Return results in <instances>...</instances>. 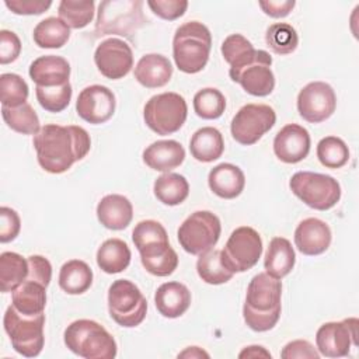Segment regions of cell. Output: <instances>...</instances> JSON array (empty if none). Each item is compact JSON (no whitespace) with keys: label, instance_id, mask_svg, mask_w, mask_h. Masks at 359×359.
Masks as SVG:
<instances>
[{"label":"cell","instance_id":"603a6c76","mask_svg":"<svg viewBox=\"0 0 359 359\" xmlns=\"http://www.w3.org/2000/svg\"><path fill=\"white\" fill-rule=\"evenodd\" d=\"M208 184L210 191L219 198L234 199L243 192L245 177L240 167L231 163H222L209 171Z\"/></svg>","mask_w":359,"mask_h":359},{"label":"cell","instance_id":"484cf974","mask_svg":"<svg viewBox=\"0 0 359 359\" xmlns=\"http://www.w3.org/2000/svg\"><path fill=\"white\" fill-rule=\"evenodd\" d=\"M294 262L296 254L292 243L285 237H273L264 258L265 272L276 279H282L292 272Z\"/></svg>","mask_w":359,"mask_h":359},{"label":"cell","instance_id":"5bb4252c","mask_svg":"<svg viewBox=\"0 0 359 359\" xmlns=\"http://www.w3.org/2000/svg\"><path fill=\"white\" fill-rule=\"evenodd\" d=\"M358 324L355 317L324 323L316 332L318 353L327 358L346 356L352 344L358 346Z\"/></svg>","mask_w":359,"mask_h":359},{"label":"cell","instance_id":"1f68e13d","mask_svg":"<svg viewBox=\"0 0 359 359\" xmlns=\"http://www.w3.org/2000/svg\"><path fill=\"white\" fill-rule=\"evenodd\" d=\"M28 272V258L13 251L0 254V289L3 293L17 289L27 279Z\"/></svg>","mask_w":359,"mask_h":359},{"label":"cell","instance_id":"681fc988","mask_svg":"<svg viewBox=\"0 0 359 359\" xmlns=\"http://www.w3.org/2000/svg\"><path fill=\"white\" fill-rule=\"evenodd\" d=\"M294 1L293 0H266V1H259L258 6L261 7V10L272 17V18H283L286 15L290 14V11L294 7Z\"/></svg>","mask_w":359,"mask_h":359},{"label":"cell","instance_id":"f6af8a7d","mask_svg":"<svg viewBox=\"0 0 359 359\" xmlns=\"http://www.w3.org/2000/svg\"><path fill=\"white\" fill-rule=\"evenodd\" d=\"M21 230V220L18 213L8 208L1 206L0 208V241L1 243H10L13 241Z\"/></svg>","mask_w":359,"mask_h":359},{"label":"cell","instance_id":"e0dca14e","mask_svg":"<svg viewBox=\"0 0 359 359\" xmlns=\"http://www.w3.org/2000/svg\"><path fill=\"white\" fill-rule=\"evenodd\" d=\"M116 101L114 93L101 84L83 88L76 101L77 115L93 125H100L112 118Z\"/></svg>","mask_w":359,"mask_h":359},{"label":"cell","instance_id":"f546056e","mask_svg":"<svg viewBox=\"0 0 359 359\" xmlns=\"http://www.w3.org/2000/svg\"><path fill=\"white\" fill-rule=\"evenodd\" d=\"M93 285V271L81 259L65 262L59 271V286L67 294H81Z\"/></svg>","mask_w":359,"mask_h":359},{"label":"cell","instance_id":"60d3db41","mask_svg":"<svg viewBox=\"0 0 359 359\" xmlns=\"http://www.w3.org/2000/svg\"><path fill=\"white\" fill-rule=\"evenodd\" d=\"M220 50L230 67H238L250 62L257 49L241 34H231L223 41Z\"/></svg>","mask_w":359,"mask_h":359},{"label":"cell","instance_id":"f907efd6","mask_svg":"<svg viewBox=\"0 0 359 359\" xmlns=\"http://www.w3.org/2000/svg\"><path fill=\"white\" fill-rule=\"evenodd\" d=\"M238 358H271V353L261 345H250L238 353Z\"/></svg>","mask_w":359,"mask_h":359},{"label":"cell","instance_id":"4fadbf2b","mask_svg":"<svg viewBox=\"0 0 359 359\" xmlns=\"http://www.w3.org/2000/svg\"><path fill=\"white\" fill-rule=\"evenodd\" d=\"M271 65L272 56L266 50L257 49L250 62L238 67H230L229 74L245 93L254 97H266L275 88V76Z\"/></svg>","mask_w":359,"mask_h":359},{"label":"cell","instance_id":"277c9868","mask_svg":"<svg viewBox=\"0 0 359 359\" xmlns=\"http://www.w3.org/2000/svg\"><path fill=\"white\" fill-rule=\"evenodd\" d=\"M65 345L84 359H112L118 346L114 337L94 320H76L65 330Z\"/></svg>","mask_w":359,"mask_h":359},{"label":"cell","instance_id":"d4e9b609","mask_svg":"<svg viewBox=\"0 0 359 359\" xmlns=\"http://www.w3.org/2000/svg\"><path fill=\"white\" fill-rule=\"evenodd\" d=\"M135 79L146 88L165 86L172 76L171 62L160 53L143 55L135 67Z\"/></svg>","mask_w":359,"mask_h":359},{"label":"cell","instance_id":"ffe728a7","mask_svg":"<svg viewBox=\"0 0 359 359\" xmlns=\"http://www.w3.org/2000/svg\"><path fill=\"white\" fill-rule=\"evenodd\" d=\"M29 77L39 87H57L69 83L70 65L56 55H45L36 57L29 65Z\"/></svg>","mask_w":359,"mask_h":359},{"label":"cell","instance_id":"ba28073f","mask_svg":"<svg viewBox=\"0 0 359 359\" xmlns=\"http://www.w3.org/2000/svg\"><path fill=\"white\" fill-rule=\"evenodd\" d=\"M187 101L178 93L153 95L143 108L146 125L157 135L167 136L178 132L187 121Z\"/></svg>","mask_w":359,"mask_h":359},{"label":"cell","instance_id":"3957f363","mask_svg":"<svg viewBox=\"0 0 359 359\" xmlns=\"http://www.w3.org/2000/svg\"><path fill=\"white\" fill-rule=\"evenodd\" d=\"M212 48L209 28L199 21H188L175 29L172 38V57L175 66L188 74L201 72Z\"/></svg>","mask_w":359,"mask_h":359},{"label":"cell","instance_id":"c3c4849f","mask_svg":"<svg viewBox=\"0 0 359 359\" xmlns=\"http://www.w3.org/2000/svg\"><path fill=\"white\" fill-rule=\"evenodd\" d=\"M280 358L283 359H293V358H310V359H318L320 353L317 349L306 339H294L287 342L282 352Z\"/></svg>","mask_w":359,"mask_h":359},{"label":"cell","instance_id":"ab89813d","mask_svg":"<svg viewBox=\"0 0 359 359\" xmlns=\"http://www.w3.org/2000/svg\"><path fill=\"white\" fill-rule=\"evenodd\" d=\"M28 94V84L21 76L15 73H3L0 76V101L3 107H20L27 102Z\"/></svg>","mask_w":359,"mask_h":359},{"label":"cell","instance_id":"f35d334b","mask_svg":"<svg viewBox=\"0 0 359 359\" xmlns=\"http://www.w3.org/2000/svg\"><path fill=\"white\" fill-rule=\"evenodd\" d=\"M226 109V98L220 90L206 87L194 95V111L202 119H217Z\"/></svg>","mask_w":359,"mask_h":359},{"label":"cell","instance_id":"b9f144b4","mask_svg":"<svg viewBox=\"0 0 359 359\" xmlns=\"http://www.w3.org/2000/svg\"><path fill=\"white\" fill-rule=\"evenodd\" d=\"M72 84H63L57 87H35V95L39 105L48 112H62L67 108L72 100Z\"/></svg>","mask_w":359,"mask_h":359},{"label":"cell","instance_id":"ee69618b","mask_svg":"<svg viewBox=\"0 0 359 359\" xmlns=\"http://www.w3.org/2000/svg\"><path fill=\"white\" fill-rule=\"evenodd\" d=\"M147 6L160 18L167 21H174L182 17L188 8V1L185 0H149Z\"/></svg>","mask_w":359,"mask_h":359},{"label":"cell","instance_id":"9c48e42d","mask_svg":"<svg viewBox=\"0 0 359 359\" xmlns=\"http://www.w3.org/2000/svg\"><path fill=\"white\" fill-rule=\"evenodd\" d=\"M108 311L118 325L133 328L144 320L147 302L133 282L116 279L108 289Z\"/></svg>","mask_w":359,"mask_h":359},{"label":"cell","instance_id":"8992f818","mask_svg":"<svg viewBox=\"0 0 359 359\" xmlns=\"http://www.w3.org/2000/svg\"><path fill=\"white\" fill-rule=\"evenodd\" d=\"M3 325L17 353L25 358H35L41 353L45 344L43 313L38 316H24L11 304L4 313Z\"/></svg>","mask_w":359,"mask_h":359},{"label":"cell","instance_id":"7c38bea8","mask_svg":"<svg viewBox=\"0 0 359 359\" xmlns=\"http://www.w3.org/2000/svg\"><path fill=\"white\" fill-rule=\"evenodd\" d=\"M276 122V114L266 104H247L241 107L231 119L230 132L233 139L243 144L257 143Z\"/></svg>","mask_w":359,"mask_h":359},{"label":"cell","instance_id":"5b68a950","mask_svg":"<svg viewBox=\"0 0 359 359\" xmlns=\"http://www.w3.org/2000/svg\"><path fill=\"white\" fill-rule=\"evenodd\" d=\"M140 0H105L98 6L95 36L121 35L133 39V35L147 22Z\"/></svg>","mask_w":359,"mask_h":359},{"label":"cell","instance_id":"8fae6325","mask_svg":"<svg viewBox=\"0 0 359 359\" xmlns=\"http://www.w3.org/2000/svg\"><path fill=\"white\" fill-rule=\"evenodd\" d=\"M261 254L262 240L259 233L250 226H241L231 231L222 250V259L227 269L237 273L245 272L257 265Z\"/></svg>","mask_w":359,"mask_h":359},{"label":"cell","instance_id":"d590c367","mask_svg":"<svg viewBox=\"0 0 359 359\" xmlns=\"http://www.w3.org/2000/svg\"><path fill=\"white\" fill-rule=\"evenodd\" d=\"M94 1H77V0H63L59 3L57 13L59 18L73 29H80L87 27L94 18Z\"/></svg>","mask_w":359,"mask_h":359},{"label":"cell","instance_id":"7dc6e473","mask_svg":"<svg viewBox=\"0 0 359 359\" xmlns=\"http://www.w3.org/2000/svg\"><path fill=\"white\" fill-rule=\"evenodd\" d=\"M6 7L18 15H39L50 6V0H6Z\"/></svg>","mask_w":359,"mask_h":359},{"label":"cell","instance_id":"e575fe53","mask_svg":"<svg viewBox=\"0 0 359 359\" xmlns=\"http://www.w3.org/2000/svg\"><path fill=\"white\" fill-rule=\"evenodd\" d=\"M1 116L7 126L17 133L36 135L41 129L39 118L28 102L15 108L1 107Z\"/></svg>","mask_w":359,"mask_h":359},{"label":"cell","instance_id":"bcb514c9","mask_svg":"<svg viewBox=\"0 0 359 359\" xmlns=\"http://www.w3.org/2000/svg\"><path fill=\"white\" fill-rule=\"evenodd\" d=\"M21 53V41L15 32L8 29L0 31V63L8 65Z\"/></svg>","mask_w":359,"mask_h":359},{"label":"cell","instance_id":"816d5d0a","mask_svg":"<svg viewBox=\"0 0 359 359\" xmlns=\"http://www.w3.org/2000/svg\"><path fill=\"white\" fill-rule=\"evenodd\" d=\"M178 358H209V353L199 346H188L184 352L178 353Z\"/></svg>","mask_w":359,"mask_h":359},{"label":"cell","instance_id":"d6986e66","mask_svg":"<svg viewBox=\"0 0 359 359\" xmlns=\"http://www.w3.org/2000/svg\"><path fill=\"white\" fill-rule=\"evenodd\" d=\"M330 226L317 217L302 220L294 230V245L304 255H320L325 252L331 244Z\"/></svg>","mask_w":359,"mask_h":359},{"label":"cell","instance_id":"7bdbcfd3","mask_svg":"<svg viewBox=\"0 0 359 359\" xmlns=\"http://www.w3.org/2000/svg\"><path fill=\"white\" fill-rule=\"evenodd\" d=\"M168 238V234L164 229V226L157 220H142L139 222L133 231H132V240L136 248H140L149 243L157 241V240H165Z\"/></svg>","mask_w":359,"mask_h":359},{"label":"cell","instance_id":"83f0119b","mask_svg":"<svg viewBox=\"0 0 359 359\" xmlns=\"http://www.w3.org/2000/svg\"><path fill=\"white\" fill-rule=\"evenodd\" d=\"M189 150L192 157L201 163L217 160L224 151V140L220 130L213 126L198 129L189 140Z\"/></svg>","mask_w":359,"mask_h":359},{"label":"cell","instance_id":"30bf717a","mask_svg":"<svg viewBox=\"0 0 359 359\" xmlns=\"http://www.w3.org/2000/svg\"><path fill=\"white\" fill-rule=\"evenodd\" d=\"M222 224L219 217L209 210L191 213L177 231L178 243L192 255H201L212 250L220 238Z\"/></svg>","mask_w":359,"mask_h":359},{"label":"cell","instance_id":"4316f807","mask_svg":"<svg viewBox=\"0 0 359 359\" xmlns=\"http://www.w3.org/2000/svg\"><path fill=\"white\" fill-rule=\"evenodd\" d=\"M11 304L24 316L42 314L46 306V286L27 279L11 292Z\"/></svg>","mask_w":359,"mask_h":359},{"label":"cell","instance_id":"836d02e7","mask_svg":"<svg viewBox=\"0 0 359 359\" xmlns=\"http://www.w3.org/2000/svg\"><path fill=\"white\" fill-rule=\"evenodd\" d=\"M196 272L199 278L209 285H222L233 278V272L227 269L222 259V250L212 248L199 255L196 261Z\"/></svg>","mask_w":359,"mask_h":359},{"label":"cell","instance_id":"7402d4cb","mask_svg":"<svg viewBox=\"0 0 359 359\" xmlns=\"http://www.w3.org/2000/svg\"><path fill=\"white\" fill-rule=\"evenodd\" d=\"M157 311L165 318L181 317L191 306V292L180 282H165L154 293Z\"/></svg>","mask_w":359,"mask_h":359},{"label":"cell","instance_id":"44dd1931","mask_svg":"<svg viewBox=\"0 0 359 359\" xmlns=\"http://www.w3.org/2000/svg\"><path fill=\"white\" fill-rule=\"evenodd\" d=\"M143 163L156 171L170 172L185 160V150L177 140H157L143 150Z\"/></svg>","mask_w":359,"mask_h":359},{"label":"cell","instance_id":"52a82bcc","mask_svg":"<svg viewBox=\"0 0 359 359\" xmlns=\"http://www.w3.org/2000/svg\"><path fill=\"white\" fill-rule=\"evenodd\" d=\"M289 187L304 205L316 210H328L341 198L339 182L327 174L299 171L292 175Z\"/></svg>","mask_w":359,"mask_h":359},{"label":"cell","instance_id":"74e56055","mask_svg":"<svg viewBox=\"0 0 359 359\" xmlns=\"http://www.w3.org/2000/svg\"><path fill=\"white\" fill-rule=\"evenodd\" d=\"M317 158L327 168H341L349 160L346 143L337 136H325L317 144Z\"/></svg>","mask_w":359,"mask_h":359},{"label":"cell","instance_id":"d6a6232c","mask_svg":"<svg viewBox=\"0 0 359 359\" xmlns=\"http://www.w3.org/2000/svg\"><path fill=\"white\" fill-rule=\"evenodd\" d=\"M32 38L39 48L57 49L69 41L70 28L60 18L48 17L35 25Z\"/></svg>","mask_w":359,"mask_h":359},{"label":"cell","instance_id":"2e32d148","mask_svg":"<svg viewBox=\"0 0 359 359\" xmlns=\"http://www.w3.org/2000/svg\"><path fill=\"white\" fill-rule=\"evenodd\" d=\"M94 62L104 77L119 80L132 70L133 52L125 41L119 38H108L97 46Z\"/></svg>","mask_w":359,"mask_h":359},{"label":"cell","instance_id":"7a4b0ae2","mask_svg":"<svg viewBox=\"0 0 359 359\" xmlns=\"http://www.w3.org/2000/svg\"><path fill=\"white\" fill-rule=\"evenodd\" d=\"M282 282L266 272L257 273L247 286L243 317L245 324L257 332L272 330L282 311Z\"/></svg>","mask_w":359,"mask_h":359},{"label":"cell","instance_id":"f1b7e54d","mask_svg":"<svg viewBox=\"0 0 359 359\" xmlns=\"http://www.w3.org/2000/svg\"><path fill=\"white\" fill-rule=\"evenodd\" d=\"M130 248L121 238H108L97 250V265L105 273H119L130 264Z\"/></svg>","mask_w":359,"mask_h":359},{"label":"cell","instance_id":"8d00e7d4","mask_svg":"<svg viewBox=\"0 0 359 359\" xmlns=\"http://www.w3.org/2000/svg\"><path fill=\"white\" fill-rule=\"evenodd\" d=\"M265 42L272 52L278 55H289L296 50L299 36L290 24L275 22L268 27L265 32Z\"/></svg>","mask_w":359,"mask_h":359},{"label":"cell","instance_id":"4dcf8cb0","mask_svg":"<svg viewBox=\"0 0 359 359\" xmlns=\"http://www.w3.org/2000/svg\"><path fill=\"white\" fill-rule=\"evenodd\" d=\"M153 192L161 203L167 206H177L188 198L189 184L181 174L164 172L156 178Z\"/></svg>","mask_w":359,"mask_h":359},{"label":"cell","instance_id":"6da1fadb","mask_svg":"<svg viewBox=\"0 0 359 359\" xmlns=\"http://www.w3.org/2000/svg\"><path fill=\"white\" fill-rule=\"evenodd\" d=\"M32 144L36 150L39 165L46 172L62 174L87 156L91 139L81 126L49 123L41 126L39 132L34 135Z\"/></svg>","mask_w":359,"mask_h":359},{"label":"cell","instance_id":"ac0fdd59","mask_svg":"<svg viewBox=\"0 0 359 359\" xmlns=\"http://www.w3.org/2000/svg\"><path fill=\"white\" fill-rule=\"evenodd\" d=\"M310 143V135L306 128L297 123H287L273 139V153L280 161L296 164L307 157Z\"/></svg>","mask_w":359,"mask_h":359},{"label":"cell","instance_id":"cb8c5ba5","mask_svg":"<svg viewBox=\"0 0 359 359\" xmlns=\"http://www.w3.org/2000/svg\"><path fill=\"white\" fill-rule=\"evenodd\" d=\"M97 217L98 222L109 230H123L132 222L133 206L126 196L109 194L98 202Z\"/></svg>","mask_w":359,"mask_h":359},{"label":"cell","instance_id":"9a60e30c","mask_svg":"<svg viewBox=\"0 0 359 359\" xmlns=\"http://www.w3.org/2000/svg\"><path fill=\"white\" fill-rule=\"evenodd\" d=\"M335 108L337 95L328 83L311 81L299 91V115L310 123H321L327 121L335 112Z\"/></svg>","mask_w":359,"mask_h":359}]
</instances>
